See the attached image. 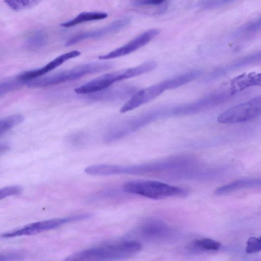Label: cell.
Instances as JSON below:
<instances>
[{"mask_svg":"<svg viewBox=\"0 0 261 261\" xmlns=\"http://www.w3.org/2000/svg\"><path fill=\"white\" fill-rule=\"evenodd\" d=\"M141 248V244L136 241L109 243L72 254L65 260H118L136 254Z\"/></svg>","mask_w":261,"mask_h":261,"instance_id":"6da1fadb","label":"cell"},{"mask_svg":"<svg viewBox=\"0 0 261 261\" xmlns=\"http://www.w3.org/2000/svg\"><path fill=\"white\" fill-rule=\"evenodd\" d=\"M122 189L125 192L152 199L182 197L188 194L186 189L154 180L127 181L123 184Z\"/></svg>","mask_w":261,"mask_h":261,"instance_id":"7a4b0ae2","label":"cell"},{"mask_svg":"<svg viewBox=\"0 0 261 261\" xmlns=\"http://www.w3.org/2000/svg\"><path fill=\"white\" fill-rule=\"evenodd\" d=\"M112 65L106 62H94L81 65L50 76L38 78L26 83L31 88L44 87L75 80L92 73L111 69Z\"/></svg>","mask_w":261,"mask_h":261,"instance_id":"3957f363","label":"cell"},{"mask_svg":"<svg viewBox=\"0 0 261 261\" xmlns=\"http://www.w3.org/2000/svg\"><path fill=\"white\" fill-rule=\"evenodd\" d=\"M261 116V95L234 106L217 118L222 124H234L254 119Z\"/></svg>","mask_w":261,"mask_h":261,"instance_id":"277c9868","label":"cell"},{"mask_svg":"<svg viewBox=\"0 0 261 261\" xmlns=\"http://www.w3.org/2000/svg\"><path fill=\"white\" fill-rule=\"evenodd\" d=\"M80 219V216L77 215L66 218L43 220L29 224L21 228L6 232L2 234V237L4 238H10L34 234L44 231L55 229L64 224L79 221Z\"/></svg>","mask_w":261,"mask_h":261,"instance_id":"5b68a950","label":"cell"},{"mask_svg":"<svg viewBox=\"0 0 261 261\" xmlns=\"http://www.w3.org/2000/svg\"><path fill=\"white\" fill-rule=\"evenodd\" d=\"M128 79H130L128 69L108 73L76 88L74 91L79 94H94L109 88L116 82Z\"/></svg>","mask_w":261,"mask_h":261,"instance_id":"8992f818","label":"cell"},{"mask_svg":"<svg viewBox=\"0 0 261 261\" xmlns=\"http://www.w3.org/2000/svg\"><path fill=\"white\" fill-rule=\"evenodd\" d=\"M167 90H170V88L166 80L137 91L122 106L120 112L125 113L137 108L154 99Z\"/></svg>","mask_w":261,"mask_h":261,"instance_id":"52a82bcc","label":"cell"},{"mask_svg":"<svg viewBox=\"0 0 261 261\" xmlns=\"http://www.w3.org/2000/svg\"><path fill=\"white\" fill-rule=\"evenodd\" d=\"M159 33L156 29H151L142 33L133 40L109 53L98 57L99 60H109L129 54L144 46Z\"/></svg>","mask_w":261,"mask_h":261,"instance_id":"ba28073f","label":"cell"},{"mask_svg":"<svg viewBox=\"0 0 261 261\" xmlns=\"http://www.w3.org/2000/svg\"><path fill=\"white\" fill-rule=\"evenodd\" d=\"M80 55L81 52L77 50L64 53L53 59L41 68L22 72L16 77L23 84H26L29 81L38 79L41 76L61 65L65 62L77 57Z\"/></svg>","mask_w":261,"mask_h":261,"instance_id":"9c48e42d","label":"cell"},{"mask_svg":"<svg viewBox=\"0 0 261 261\" xmlns=\"http://www.w3.org/2000/svg\"><path fill=\"white\" fill-rule=\"evenodd\" d=\"M129 22V18H123L114 21L100 29L79 34L68 40L65 46H70L84 40L98 38L115 33L125 28Z\"/></svg>","mask_w":261,"mask_h":261,"instance_id":"30bf717a","label":"cell"},{"mask_svg":"<svg viewBox=\"0 0 261 261\" xmlns=\"http://www.w3.org/2000/svg\"><path fill=\"white\" fill-rule=\"evenodd\" d=\"M138 232L143 239L158 240L168 238L172 232L169 226L163 221L149 219L141 224L138 228Z\"/></svg>","mask_w":261,"mask_h":261,"instance_id":"8fae6325","label":"cell"},{"mask_svg":"<svg viewBox=\"0 0 261 261\" xmlns=\"http://www.w3.org/2000/svg\"><path fill=\"white\" fill-rule=\"evenodd\" d=\"M261 62V50L252 53L238 59L224 67L218 68L207 75L208 81H212L225 75L226 73L242 67Z\"/></svg>","mask_w":261,"mask_h":261,"instance_id":"7c38bea8","label":"cell"},{"mask_svg":"<svg viewBox=\"0 0 261 261\" xmlns=\"http://www.w3.org/2000/svg\"><path fill=\"white\" fill-rule=\"evenodd\" d=\"M136 88L133 86L124 85L106 89L96 93V99L116 101L130 97L135 92Z\"/></svg>","mask_w":261,"mask_h":261,"instance_id":"4fadbf2b","label":"cell"},{"mask_svg":"<svg viewBox=\"0 0 261 261\" xmlns=\"http://www.w3.org/2000/svg\"><path fill=\"white\" fill-rule=\"evenodd\" d=\"M252 86L261 87V73H243L232 79L230 89L236 94Z\"/></svg>","mask_w":261,"mask_h":261,"instance_id":"5bb4252c","label":"cell"},{"mask_svg":"<svg viewBox=\"0 0 261 261\" xmlns=\"http://www.w3.org/2000/svg\"><path fill=\"white\" fill-rule=\"evenodd\" d=\"M221 243L217 241L209 239L202 238L191 242L187 246V249L192 252L198 253L218 250Z\"/></svg>","mask_w":261,"mask_h":261,"instance_id":"9a60e30c","label":"cell"},{"mask_svg":"<svg viewBox=\"0 0 261 261\" xmlns=\"http://www.w3.org/2000/svg\"><path fill=\"white\" fill-rule=\"evenodd\" d=\"M261 186V178L241 179L219 187L215 191L217 195H223L236 190Z\"/></svg>","mask_w":261,"mask_h":261,"instance_id":"2e32d148","label":"cell"},{"mask_svg":"<svg viewBox=\"0 0 261 261\" xmlns=\"http://www.w3.org/2000/svg\"><path fill=\"white\" fill-rule=\"evenodd\" d=\"M108 17L106 13L102 12H84L77 15L74 18L62 23L61 26L69 28L86 22L105 19Z\"/></svg>","mask_w":261,"mask_h":261,"instance_id":"e0dca14e","label":"cell"},{"mask_svg":"<svg viewBox=\"0 0 261 261\" xmlns=\"http://www.w3.org/2000/svg\"><path fill=\"white\" fill-rule=\"evenodd\" d=\"M47 35L42 30H37L32 33L26 40L27 46L30 48H40L46 44Z\"/></svg>","mask_w":261,"mask_h":261,"instance_id":"ac0fdd59","label":"cell"},{"mask_svg":"<svg viewBox=\"0 0 261 261\" xmlns=\"http://www.w3.org/2000/svg\"><path fill=\"white\" fill-rule=\"evenodd\" d=\"M24 120L23 116L14 114L1 120L0 136L2 137L15 126L21 123Z\"/></svg>","mask_w":261,"mask_h":261,"instance_id":"d6986e66","label":"cell"},{"mask_svg":"<svg viewBox=\"0 0 261 261\" xmlns=\"http://www.w3.org/2000/svg\"><path fill=\"white\" fill-rule=\"evenodd\" d=\"M42 0H4L12 10L19 11L34 7Z\"/></svg>","mask_w":261,"mask_h":261,"instance_id":"ffe728a7","label":"cell"},{"mask_svg":"<svg viewBox=\"0 0 261 261\" xmlns=\"http://www.w3.org/2000/svg\"><path fill=\"white\" fill-rule=\"evenodd\" d=\"M23 83L19 81L17 77L5 80L0 84V95H3L12 91L20 87Z\"/></svg>","mask_w":261,"mask_h":261,"instance_id":"44dd1931","label":"cell"},{"mask_svg":"<svg viewBox=\"0 0 261 261\" xmlns=\"http://www.w3.org/2000/svg\"><path fill=\"white\" fill-rule=\"evenodd\" d=\"M234 0H201L197 6L203 9H210L220 7Z\"/></svg>","mask_w":261,"mask_h":261,"instance_id":"7402d4cb","label":"cell"},{"mask_svg":"<svg viewBox=\"0 0 261 261\" xmlns=\"http://www.w3.org/2000/svg\"><path fill=\"white\" fill-rule=\"evenodd\" d=\"M261 251V236L259 238L250 237L246 243V252L254 253Z\"/></svg>","mask_w":261,"mask_h":261,"instance_id":"603a6c76","label":"cell"},{"mask_svg":"<svg viewBox=\"0 0 261 261\" xmlns=\"http://www.w3.org/2000/svg\"><path fill=\"white\" fill-rule=\"evenodd\" d=\"M22 191V188L19 186H10L4 187L0 190V199L7 197L17 195Z\"/></svg>","mask_w":261,"mask_h":261,"instance_id":"cb8c5ba5","label":"cell"},{"mask_svg":"<svg viewBox=\"0 0 261 261\" xmlns=\"http://www.w3.org/2000/svg\"><path fill=\"white\" fill-rule=\"evenodd\" d=\"M24 257V254L20 252H8L0 255V261L21 260Z\"/></svg>","mask_w":261,"mask_h":261,"instance_id":"d4e9b609","label":"cell"},{"mask_svg":"<svg viewBox=\"0 0 261 261\" xmlns=\"http://www.w3.org/2000/svg\"><path fill=\"white\" fill-rule=\"evenodd\" d=\"M166 0H133L132 4L135 6L156 5L162 4Z\"/></svg>","mask_w":261,"mask_h":261,"instance_id":"484cf974","label":"cell"},{"mask_svg":"<svg viewBox=\"0 0 261 261\" xmlns=\"http://www.w3.org/2000/svg\"><path fill=\"white\" fill-rule=\"evenodd\" d=\"M10 149V146L7 143H1L0 145L1 154L5 153Z\"/></svg>","mask_w":261,"mask_h":261,"instance_id":"4316f807","label":"cell"},{"mask_svg":"<svg viewBox=\"0 0 261 261\" xmlns=\"http://www.w3.org/2000/svg\"><path fill=\"white\" fill-rule=\"evenodd\" d=\"M118 174H119V165H118Z\"/></svg>","mask_w":261,"mask_h":261,"instance_id":"83f0119b","label":"cell"}]
</instances>
